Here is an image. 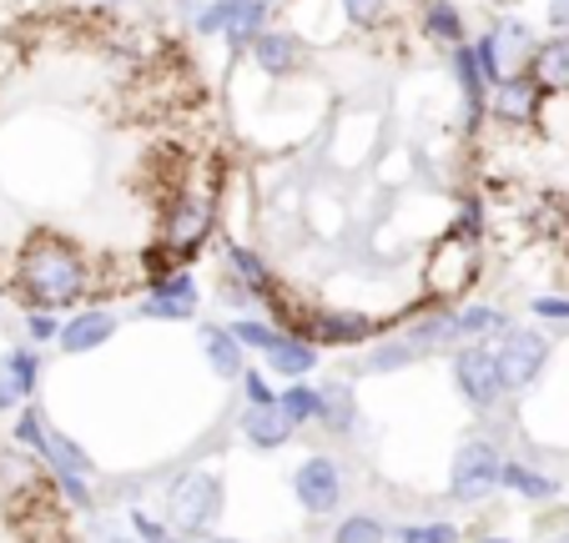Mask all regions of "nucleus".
<instances>
[{
	"instance_id": "obj_1",
	"label": "nucleus",
	"mask_w": 569,
	"mask_h": 543,
	"mask_svg": "<svg viewBox=\"0 0 569 543\" xmlns=\"http://www.w3.org/2000/svg\"><path fill=\"white\" fill-rule=\"evenodd\" d=\"M16 292L26 308L41 312H76L97 292L91 257L61 232H36L16 252Z\"/></svg>"
},
{
	"instance_id": "obj_2",
	"label": "nucleus",
	"mask_w": 569,
	"mask_h": 543,
	"mask_svg": "<svg viewBox=\"0 0 569 543\" xmlns=\"http://www.w3.org/2000/svg\"><path fill=\"white\" fill-rule=\"evenodd\" d=\"M222 509H227V489L212 469H187L167 489V523H172V533H182L192 543L212 539L217 523H222Z\"/></svg>"
},
{
	"instance_id": "obj_3",
	"label": "nucleus",
	"mask_w": 569,
	"mask_h": 543,
	"mask_svg": "<svg viewBox=\"0 0 569 543\" xmlns=\"http://www.w3.org/2000/svg\"><path fill=\"white\" fill-rule=\"evenodd\" d=\"M505 448L495 443V438H463L459 448H453V463H449V499L463 503V509H473V503H489L499 493V483H505Z\"/></svg>"
},
{
	"instance_id": "obj_4",
	"label": "nucleus",
	"mask_w": 569,
	"mask_h": 543,
	"mask_svg": "<svg viewBox=\"0 0 569 543\" xmlns=\"http://www.w3.org/2000/svg\"><path fill=\"white\" fill-rule=\"evenodd\" d=\"M449 373H453V393H459L473 413H499V408H505L509 388H505V373H499V358L489 342H463V348H453Z\"/></svg>"
},
{
	"instance_id": "obj_5",
	"label": "nucleus",
	"mask_w": 569,
	"mask_h": 543,
	"mask_svg": "<svg viewBox=\"0 0 569 543\" xmlns=\"http://www.w3.org/2000/svg\"><path fill=\"white\" fill-rule=\"evenodd\" d=\"M535 51H539L535 31H529L519 16H499V21L483 31V41L473 46V61H479L489 91H495V86L509 81V76H525V66L535 61Z\"/></svg>"
},
{
	"instance_id": "obj_6",
	"label": "nucleus",
	"mask_w": 569,
	"mask_h": 543,
	"mask_svg": "<svg viewBox=\"0 0 569 543\" xmlns=\"http://www.w3.org/2000/svg\"><path fill=\"white\" fill-rule=\"evenodd\" d=\"M383 322L368 318V312H348V308H308L292 318L288 338H308L312 348H363V342H378Z\"/></svg>"
},
{
	"instance_id": "obj_7",
	"label": "nucleus",
	"mask_w": 569,
	"mask_h": 543,
	"mask_svg": "<svg viewBox=\"0 0 569 543\" xmlns=\"http://www.w3.org/2000/svg\"><path fill=\"white\" fill-rule=\"evenodd\" d=\"M292 499L308 519H333L348 499V479H343V463L333 453H308V459L292 469Z\"/></svg>"
},
{
	"instance_id": "obj_8",
	"label": "nucleus",
	"mask_w": 569,
	"mask_h": 543,
	"mask_svg": "<svg viewBox=\"0 0 569 543\" xmlns=\"http://www.w3.org/2000/svg\"><path fill=\"white\" fill-rule=\"evenodd\" d=\"M549 332L545 328H509L505 338L495 342V358H499V373H505L509 393H529V388L545 378L549 368Z\"/></svg>"
},
{
	"instance_id": "obj_9",
	"label": "nucleus",
	"mask_w": 569,
	"mask_h": 543,
	"mask_svg": "<svg viewBox=\"0 0 569 543\" xmlns=\"http://www.w3.org/2000/svg\"><path fill=\"white\" fill-rule=\"evenodd\" d=\"M212 192H182L172 207H167V222H161V247H172L177 262H192L197 252H202L207 232H212Z\"/></svg>"
},
{
	"instance_id": "obj_10",
	"label": "nucleus",
	"mask_w": 569,
	"mask_h": 543,
	"mask_svg": "<svg viewBox=\"0 0 569 543\" xmlns=\"http://www.w3.org/2000/svg\"><path fill=\"white\" fill-rule=\"evenodd\" d=\"M36 388H41V348L16 342V348L0 352V413L31 408Z\"/></svg>"
},
{
	"instance_id": "obj_11",
	"label": "nucleus",
	"mask_w": 569,
	"mask_h": 543,
	"mask_svg": "<svg viewBox=\"0 0 569 543\" xmlns=\"http://www.w3.org/2000/svg\"><path fill=\"white\" fill-rule=\"evenodd\" d=\"M479 278V257H473L469 237H443L439 252L429 257V292L433 298H459L469 282Z\"/></svg>"
},
{
	"instance_id": "obj_12",
	"label": "nucleus",
	"mask_w": 569,
	"mask_h": 543,
	"mask_svg": "<svg viewBox=\"0 0 569 543\" xmlns=\"http://www.w3.org/2000/svg\"><path fill=\"white\" fill-rule=\"evenodd\" d=\"M197 308H202V288H197V278L192 272H177V278L151 282L137 312L151 318V322H192Z\"/></svg>"
},
{
	"instance_id": "obj_13",
	"label": "nucleus",
	"mask_w": 569,
	"mask_h": 543,
	"mask_svg": "<svg viewBox=\"0 0 569 543\" xmlns=\"http://www.w3.org/2000/svg\"><path fill=\"white\" fill-rule=\"evenodd\" d=\"M117 332H121V318L111 308H76L71 318L61 322V342H56V348H61L66 358H81V352L107 348Z\"/></svg>"
},
{
	"instance_id": "obj_14",
	"label": "nucleus",
	"mask_w": 569,
	"mask_h": 543,
	"mask_svg": "<svg viewBox=\"0 0 569 543\" xmlns=\"http://www.w3.org/2000/svg\"><path fill=\"white\" fill-rule=\"evenodd\" d=\"M197 348H202L212 378H222V383H242V373H248V352L237 348V338L227 332V322H202V328H197Z\"/></svg>"
},
{
	"instance_id": "obj_15",
	"label": "nucleus",
	"mask_w": 569,
	"mask_h": 543,
	"mask_svg": "<svg viewBox=\"0 0 569 543\" xmlns=\"http://www.w3.org/2000/svg\"><path fill=\"white\" fill-rule=\"evenodd\" d=\"M237 428H242V443L258 448V453H278V448H288L292 438H298V428L288 423V413H282L278 403L242 408V413H237Z\"/></svg>"
},
{
	"instance_id": "obj_16",
	"label": "nucleus",
	"mask_w": 569,
	"mask_h": 543,
	"mask_svg": "<svg viewBox=\"0 0 569 543\" xmlns=\"http://www.w3.org/2000/svg\"><path fill=\"white\" fill-rule=\"evenodd\" d=\"M499 493H509V499L529 503V509H545V503L559 499V479H549L545 469H535V463H525V459H509Z\"/></svg>"
},
{
	"instance_id": "obj_17",
	"label": "nucleus",
	"mask_w": 569,
	"mask_h": 543,
	"mask_svg": "<svg viewBox=\"0 0 569 543\" xmlns=\"http://www.w3.org/2000/svg\"><path fill=\"white\" fill-rule=\"evenodd\" d=\"M489 111H495L499 121H509V127H529L539 111V86L529 81V76H509V81H499L495 91H489Z\"/></svg>"
},
{
	"instance_id": "obj_18",
	"label": "nucleus",
	"mask_w": 569,
	"mask_h": 543,
	"mask_svg": "<svg viewBox=\"0 0 569 543\" xmlns=\"http://www.w3.org/2000/svg\"><path fill=\"white\" fill-rule=\"evenodd\" d=\"M358 398L348 383H322L318 388V428L328 438H353L358 433Z\"/></svg>"
},
{
	"instance_id": "obj_19",
	"label": "nucleus",
	"mask_w": 569,
	"mask_h": 543,
	"mask_svg": "<svg viewBox=\"0 0 569 543\" xmlns=\"http://www.w3.org/2000/svg\"><path fill=\"white\" fill-rule=\"evenodd\" d=\"M318 358L322 352L312 348L308 338H282L262 362H268V378H278V383L288 388V383H308V378L318 373Z\"/></svg>"
},
{
	"instance_id": "obj_20",
	"label": "nucleus",
	"mask_w": 569,
	"mask_h": 543,
	"mask_svg": "<svg viewBox=\"0 0 569 543\" xmlns=\"http://www.w3.org/2000/svg\"><path fill=\"white\" fill-rule=\"evenodd\" d=\"M453 322H459V348L463 342H489V348H495V342L515 328L499 302H463V308H453Z\"/></svg>"
},
{
	"instance_id": "obj_21",
	"label": "nucleus",
	"mask_w": 569,
	"mask_h": 543,
	"mask_svg": "<svg viewBox=\"0 0 569 543\" xmlns=\"http://www.w3.org/2000/svg\"><path fill=\"white\" fill-rule=\"evenodd\" d=\"M429 352L419 348V342H409L403 332L398 338H378V342H368V352H363V373L368 378H383V373H403V368H413V362H423Z\"/></svg>"
},
{
	"instance_id": "obj_22",
	"label": "nucleus",
	"mask_w": 569,
	"mask_h": 543,
	"mask_svg": "<svg viewBox=\"0 0 569 543\" xmlns=\"http://www.w3.org/2000/svg\"><path fill=\"white\" fill-rule=\"evenodd\" d=\"M529 81L539 91H569V36H555V41H539L535 61H529Z\"/></svg>"
},
{
	"instance_id": "obj_23",
	"label": "nucleus",
	"mask_w": 569,
	"mask_h": 543,
	"mask_svg": "<svg viewBox=\"0 0 569 543\" xmlns=\"http://www.w3.org/2000/svg\"><path fill=\"white\" fill-rule=\"evenodd\" d=\"M252 61L268 76H292L302 66V46H298V36H288V31H262L258 46H252Z\"/></svg>"
},
{
	"instance_id": "obj_24",
	"label": "nucleus",
	"mask_w": 569,
	"mask_h": 543,
	"mask_svg": "<svg viewBox=\"0 0 569 543\" xmlns=\"http://www.w3.org/2000/svg\"><path fill=\"white\" fill-rule=\"evenodd\" d=\"M453 81H459V91H463V111H469V127H479L483 101H489V81H483L479 61H473V46H459V51H453Z\"/></svg>"
},
{
	"instance_id": "obj_25",
	"label": "nucleus",
	"mask_w": 569,
	"mask_h": 543,
	"mask_svg": "<svg viewBox=\"0 0 569 543\" xmlns=\"http://www.w3.org/2000/svg\"><path fill=\"white\" fill-rule=\"evenodd\" d=\"M227 332L237 338V348H242V352H258V358H268V352L278 348L282 338H288L278 322H272V318H258V312H237V318L227 322Z\"/></svg>"
},
{
	"instance_id": "obj_26",
	"label": "nucleus",
	"mask_w": 569,
	"mask_h": 543,
	"mask_svg": "<svg viewBox=\"0 0 569 543\" xmlns=\"http://www.w3.org/2000/svg\"><path fill=\"white\" fill-rule=\"evenodd\" d=\"M262 16H268V6L262 0H232V11H227V46H232L237 56L252 51L262 36Z\"/></svg>"
},
{
	"instance_id": "obj_27",
	"label": "nucleus",
	"mask_w": 569,
	"mask_h": 543,
	"mask_svg": "<svg viewBox=\"0 0 569 543\" xmlns=\"http://www.w3.org/2000/svg\"><path fill=\"white\" fill-rule=\"evenodd\" d=\"M423 31H429L439 46L459 51V46H463V16H459V6H453V0H429V6H423Z\"/></svg>"
},
{
	"instance_id": "obj_28",
	"label": "nucleus",
	"mask_w": 569,
	"mask_h": 543,
	"mask_svg": "<svg viewBox=\"0 0 569 543\" xmlns=\"http://www.w3.org/2000/svg\"><path fill=\"white\" fill-rule=\"evenodd\" d=\"M333 543H393V529L378 513H348V519H338Z\"/></svg>"
},
{
	"instance_id": "obj_29",
	"label": "nucleus",
	"mask_w": 569,
	"mask_h": 543,
	"mask_svg": "<svg viewBox=\"0 0 569 543\" xmlns=\"http://www.w3.org/2000/svg\"><path fill=\"white\" fill-rule=\"evenodd\" d=\"M278 408L288 413L292 428L318 423V388H312V383H288V388H278Z\"/></svg>"
},
{
	"instance_id": "obj_30",
	"label": "nucleus",
	"mask_w": 569,
	"mask_h": 543,
	"mask_svg": "<svg viewBox=\"0 0 569 543\" xmlns=\"http://www.w3.org/2000/svg\"><path fill=\"white\" fill-rule=\"evenodd\" d=\"M459 523L449 519H413V523H398L393 543H459Z\"/></svg>"
},
{
	"instance_id": "obj_31",
	"label": "nucleus",
	"mask_w": 569,
	"mask_h": 543,
	"mask_svg": "<svg viewBox=\"0 0 569 543\" xmlns=\"http://www.w3.org/2000/svg\"><path fill=\"white\" fill-rule=\"evenodd\" d=\"M46 428H51V423H46L41 408H36V403H31V408H21V413L11 418V443H16V448H26V453L36 459V448H41Z\"/></svg>"
},
{
	"instance_id": "obj_32",
	"label": "nucleus",
	"mask_w": 569,
	"mask_h": 543,
	"mask_svg": "<svg viewBox=\"0 0 569 543\" xmlns=\"http://www.w3.org/2000/svg\"><path fill=\"white\" fill-rule=\"evenodd\" d=\"M61 312H41V308H26V342L31 348H51L61 342Z\"/></svg>"
},
{
	"instance_id": "obj_33",
	"label": "nucleus",
	"mask_w": 569,
	"mask_h": 543,
	"mask_svg": "<svg viewBox=\"0 0 569 543\" xmlns=\"http://www.w3.org/2000/svg\"><path fill=\"white\" fill-rule=\"evenodd\" d=\"M237 388H242V408H268V403H278V388H272L268 368H248Z\"/></svg>"
},
{
	"instance_id": "obj_34",
	"label": "nucleus",
	"mask_w": 569,
	"mask_h": 543,
	"mask_svg": "<svg viewBox=\"0 0 569 543\" xmlns=\"http://www.w3.org/2000/svg\"><path fill=\"white\" fill-rule=\"evenodd\" d=\"M127 529L137 533L141 543H172V523L157 519V513H147V509H131L127 513Z\"/></svg>"
},
{
	"instance_id": "obj_35",
	"label": "nucleus",
	"mask_w": 569,
	"mask_h": 543,
	"mask_svg": "<svg viewBox=\"0 0 569 543\" xmlns=\"http://www.w3.org/2000/svg\"><path fill=\"white\" fill-rule=\"evenodd\" d=\"M338 6H343V16L353 26H363V31L388 26V0H338Z\"/></svg>"
},
{
	"instance_id": "obj_36",
	"label": "nucleus",
	"mask_w": 569,
	"mask_h": 543,
	"mask_svg": "<svg viewBox=\"0 0 569 543\" xmlns=\"http://www.w3.org/2000/svg\"><path fill=\"white\" fill-rule=\"evenodd\" d=\"M529 312H535L539 322H569V298H535Z\"/></svg>"
},
{
	"instance_id": "obj_37",
	"label": "nucleus",
	"mask_w": 569,
	"mask_h": 543,
	"mask_svg": "<svg viewBox=\"0 0 569 543\" xmlns=\"http://www.w3.org/2000/svg\"><path fill=\"white\" fill-rule=\"evenodd\" d=\"M227 11H232V0H222L217 11H207L202 21H197V31H202V36H222L227 31Z\"/></svg>"
},
{
	"instance_id": "obj_38",
	"label": "nucleus",
	"mask_w": 569,
	"mask_h": 543,
	"mask_svg": "<svg viewBox=\"0 0 569 543\" xmlns=\"http://www.w3.org/2000/svg\"><path fill=\"white\" fill-rule=\"evenodd\" d=\"M217 6H222V0H177V11H182V16H187V21H192V26L202 21L207 11H217Z\"/></svg>"
},
{
	"instance_id": "obj_39",
	"label": "nucleus",
	"mask_w": 569,
	"mask_h": 543,
	"mask_svg": "<svg viewBox=\"0 0 569 543\" xmlns=\"http://www.w3.org/2000/svg\"><path fill=\"white\" fill-rule=\"evenodd\" d=\"M549 26L559 36H569V0H549Z\"/></svg>"
},
{
	"instance_id": "obj_40",
	"label": "nucleus",
	"mask_w": 569,
	"mask_h": 543,
	"mask_svg": "<svg viewBox=\"0 0 569 543\" xmlns=\"http://www.w3.org/2000/svg\"><path fill=\"white\" fill-rule=\"evenodd\" d=\"M97 543H141V539H137V533H131V529H111V533H101Z\"/></svg>"
},
{
	"instance_id": "obj_41",
	"label": "nucleus",
	"mask_w": 569,
	"mask_h": 543,
	"mask_svg": "<svg viewBox=\"0 0 569 543\" xmlns=\"http://www.w3.org/2000/svg\"><path fill=\"white\" fill-rule=\"evenodd\" d=\"M549 543H569V523H565V529H559V533H555V539H549Z\"/></svg>"
},
{
	"instance_id": "obj_42",
	"label": "nucleus",
	"mask_w": 569,
	"mask_h": 543,
	"mask_svg": "<svg viewBox=\"0 0 569 543\" xmlns=\"http://www.w3.org/2000/svg\"><path fill=\"white\" fill-rule=\"evenodd\" d=\"M202 543H242V539H217V533H212V539H202Z\"/></svg>"
},
{
	"instance_id": "obj_43",
	"label": "nucleus",
	"mask_w": 569,
	"mask_h": 543,
	"mask_svg": "<svg viewBox=\"0 0 569 543\" xmlns=\"http://www.w3.org/2000/svg\"><path fill=\"white\" fill-rule=\"evenodd\" d=\"M479 543H515V539H499V533H495V539H479Z\"/></svg>"
},
{
	"instance_id": "obj_44",
	"label": "nucleus",
	"mask_w": 569,
	"mask_h": 543,
	"mask_svg": "<svg viewBox=\"0 0 569 543\" xmlns=\"http://www.w3.org/2000/svg\"><path fill=\"white\" fill-rule=\"evenodd\" d=\"M97 6H121V0H97Z\"/></svg>"
},
{
	"instance_id": "obj_45",
	"label": "nucleus",
	"mask_w": 569,
	"mask_h": 543,
	"mask_svg": "<svg viewBox=\"0 0 569 543\" xmlns=\"http://www.w3.org/2000/svg\"><path fill=\"white\" fill-rule=\"evenodd\" d=\"M0 318H6V298H0Z\"/></svg>"
},
{
	"instance_id": "obj_46",
	"label": "nucleus",
	"mask_w": 569,
	"mask_h": 543,
	"mask_svg": "<svg viewBox=\"0 0 569 543\" xmlns=\"http://www.w3.org/2000/svg\"><path fill=\"white\" fill-rule=\"evenodd\" d=\"M172 543H182V539H172Z\"/></svg>"
}]
</instances>
